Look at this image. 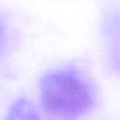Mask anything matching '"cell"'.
Returning a JSON list of instances; mask_svg holds the SVG:
<instances>
[{"label":"cell","instance_id":"6da1fadb","mask_svg":"<svg viewBox=\"0 0 120 120\" xmlns=\"http://www.w3.org/2000/svg\"><path fill=\"white\" fill-rule=\"evenodd\" d=\"M43 111L59 118H76L93 108L96 92L90 80L73 67L46 73L39 82Z\"/></svg>","mask_w":120,"mask_h":120},{"label":"cell","instance_id":"7a4b0ae2","mask_svg":"<svg viewBox=\"0 0 120 120\" xmlns=\"http://www.w3.org/2000/svg\"><path fill=\"white\" fill-rule=\"evenodd\" d=\"M38 117L33 105L24 98L20 99L13 104L8 115V118L12 119H33Z\"/></svg>","mask_w":120,"mask_h":120}]
</instances>
